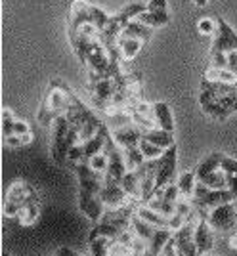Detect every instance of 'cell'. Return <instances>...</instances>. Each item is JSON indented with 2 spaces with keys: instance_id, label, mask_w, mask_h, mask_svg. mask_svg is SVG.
<instances>
[{
  "instance_id": "39",
  "label": "cell",
  "mask_w": 237,
  "mask_h": 256,
  "mask_svg": "<svg viewBox=\"0 0 237 256\" xmlns=\"http://www.w3.org/2000/svg\"><path fill=\"white\" fill-rule=\"evenodd\" d=\"M197 29H199V32L201 34H214V32H218V22L214 20H210V18H201L199 22H197Z\"/></svg>"
},
{
  "instance_id": "7",
  "label": "cell",
  "mask_w": 237,
  "mask_h": 256,
  "mask_svg": "<svg viewBox=\"0 0 237 256\" xmlns=\"http://www.w3.org/2000/svg\"><path fill=\"white\" fill-rule=\"evenodd\" d=\"M237 199V193L232 192L230 188H222V190H212L206 188L205 184H197L195 188V195L192 197V204L199 210L201 214H208L210 208H214L222 203H232Z\"/></svg>"
},
{
  "instance_id": "43",
  "label": "cell",
  "mask_w": 237,
  "mask_h": 256,
  "mask_svg": "<svg viewBox=\"0 0 237 256\" xmlns=\"http://www.w3.org/2000/svg\"><path fill=\"white\" fill-rule=\"evenodd\" d=\"M228 188H230L232 192L237 193V174H234V176H228Z\"/></svg>"
},
{
  "instance_id": "11",
  "label": "cell",
  "mask_w": 237,
  "mask_h": 256,
  "mask_svg": "<svg viewBox=\"0 0 237 256\" xmlns=\"http://www.w3.org/2000/svg\"><path fill=\"white\" fill-rule=\"evenodd\" d=\"M176 180H178V148L174 144L168 150H164V153L159 159V168H157V180H155V192H153V195L159 190H162L166 184Z\"/></svg>"
},
{
  "instance_id": "37",
  "label": "cell",
  "mask_w": 237,
  "mask_h": 256,
  "mask_svg": "<svg viewBox=\"0 0 237 256\" xmlns=\"http://www.w3.org/2000/svg\"><path fill=\"white\" fill-rule=\"evenodd\" d=\"M208 65H210V67H230L228 52L210 48V52H208Z\"/></svg>"
},
{
  "instance_id": "38",
  "label": "cell",
  "mask_w": 237,
  "mask_h": 256,
  "mask_svg": "<svg viewBox=\"0 0 237 256\" xmlns=\"http://www.w3.org/2000/svg\"><path fill=\"white\" fill-rule=\"evenodd\" d=\"M88 164H90L94 170L106 174V172H108V166H109V155L106 153V151H102V153H98V155H94L92 159L88 160Z\"/></svg>"
},
{
  "instance_id": "23",
  "label": "cell",
  "mask_w": 237,
  "mask_h": 256,
  "mask_svg": "<svg viewBox=\"0 0 237 256\" xmlns=\"http://www.w3.org/2000/svg\"><path fill=\"white\" fill-rule=\"evenodd\" d=\"M120 186H122V190L128 193L130 199H134V201H138L142 203V180L140 176H138V172L136 170H128L124 174V178L120 182Z\"/></svg>"
},
{
  "instance_id": "21",
  "label": "cell",
  "mask_w": 237,
  "mask_h": 256,
  "mask_svg": "<svg viewBox=\"0 0 237 256\" xmlns=\"http://www.w3.org/2000/svg\"><path fill=\"white\" fill-rule=\"evenodd\" d=\"M144 44H146V40H142V38H132V36H118V40H117V46H118V50H120V56H122L124 62H132V60L142 52Z\"/></svg>"
},
{
  "instance_id": "28",
  "label": "cell",
  "mask_w": 237,
  "mask_h": 256,
  "mask_svg": "<svg viewBox=\"0 0 237 256\" xmlns=\"http://www.w3.org/2000/svg\"><path fill=\"white\" fill-rule=\"evenodd\" d=\"M203 78L206 80H214V82H228V84L237 86V75L230 69V67H210L205 71Z\"/></svg>"
},
{
  "instance_id": "32",
  "label": "cell",
  "mask_w": 237,
  "mask_h": 256,
  "mask_svg": "<svg viewBox=\"0 0 237 256\" xmlns=\"http://www.w3.org/2000/svg\"><path fill=\"white\" fill-rule=\"evenodd\" d=\"M138 20H140L142 23H146V25H150V27H164V25L170 23V14H168V12L146 10L138 16Z\"/></svg>"
},
{
  "instance_id": "35",
  "label": "cell",
  "mask_w": 237,
  "mask_h": 256,
  "mask_svg": "<svg viewBox=\"0 0 237 256\" xmlns=\"http://www.w3.org/2000/svg\"><path fill=\"white\" fill-rule=\"evenodd\" d=\"M2 142L12 150H20V148L29 146L32 142V132H29V134H10V136H4Z\"/></svg>"
},
{
  "instance_id": "44",
  "label": "cell",
  "mask_w": 237,
  "mask_h": 256,
  "mask_svg": "<svg viewBox=\"0 0 237 256\" xmlns=\"http://www.w3.org/2000/svg\"><path fill=\"white\" fill-rule=\"evenodd\" d=\"M228 246H230V248H234V250H237V230L230 235V239H228Z\"/></svg>"
},
{
  "instance_id": "42",
  "label": "cell",
  "mask_w": 237,
  "mask_h": 256,
  "mask_svg": "<svg viewBox=\"0 0 237 256\" xmlns=\"http://www.w3.org/2000/svg\"><path fill=\"white\" fill-rule=\"evenodd\" d=\"M228 60H230V69L237 75V50L228 54Z\"/></svg>"
},
{
  "instance_id": "4",
  "label": "cell",
  "mask_w": 237,
  "mask_h": 256,
  "mask_svg": "<svg viewBox=\"0 0 237 256\" xmlns=\"http://www.w3.org/2000/svg\"><path fill=\"white\" fill-rule=\"evenodd\" d=\"M65 117L69 118V126L80 132V140L82 142L92 138L100 130L102 122H104L102 118L96 117V113L92 109H88L86 104H82V100L76 96L75 92L71 96V104H69V109L65 111Z\"/></svg>"
},
{
  "instance_id": "24",
  "label": "cell",
  "mask_w": 237,
  "mask_h": 256,
  "mask_svg": "<svg viewBox=\"0 0 237 256\" xmlns=\"http://www.w3.org/2000/svg\"><path fill=\"white\" fill-rule=\"evenodd\" d=\"M120 36H132V38H142V40L150 42V38L153 36V27L142 23L140 20L136 18V20H132V22L124 27V31L120 32Z\"/></svg>"
},
{
  "instance_id": "3",
  "label": "cell",
  "mask_w": 237,
  "mask_h": 256,
  "mask_svg": "<svg viewBox=\"0 0 237 256\" xmlns=\"http://www.w3.org/2000/svg\"><path fill=\"white\" fill-rule=\"evenodd\" d=\"M109 16L106 10L90 4L88 0H73L69 8V23H67V34H75L82 25H96L102 31L109 22Z\"/></svg>"
},
{
  "instance_id": "10",
  "label": "cell",
  "mask_w": 237,
  "mask_h": 256,
  "mask_svg": "<svg viewBox=\"0 0 237 256\" xmlns=\"http://www.w3.org/2000/svg\"><path fill=\"white\" fill-rule=\"evenodd\" d=\"M88 92H90L92 104L98 109L106 111L113 104V98L117 92V80H115V76H104V78H98V80H88Z\"/></svg>"
},
{
  "instance_id": "19",
  "label": "cell",
  "mask_w": 237,
  "mask_h": 256,
  "mask_svg": "<svg viewBox=\"0 0 237 256\" xmlns=\"http://www.w3.org/2000/svg\"><path fill=\"white\" fill-rule=\"evenodd\" d=\"M212 226L208 224L205 214H201V220L195 228V245H197V254H206L214 246V234Z\"/></svg>"
},
{
  "instance_id": "33",
  "label": "cell",
  "mask_w": 237,
  "mask_h": 256,
  "mask_svg": "<svg viewBox=\"0 0 237 256\" xmlns=\"http://www.w3.org/2000/svg\"><path fill=\"white\" fill-rule=\"evenodd\" d=\"M113 243L111 237H106V235H100L96 239L88 241V252L94 256H106L109 254V246Z\"/></svg>"
},
{
  "instance_id": "20",
  "label": "cell",
  "mask_w": 237,
  "mask_h": 256,
  "mask_svg": "<svg viewBox=\"0 0 237 256\" xmlns=\"http://www.w3.org/2000/svg\"><path fill=\"white\" fill-rule=\"evenodd\" d=\"M153 118H155V122H157L159 128L168 130V132H174V115L168 104H164V102H155V104H153Z\"/></svg>"
},
{
  "instance_id": "46",
  "label": "cell",
  "mask_w": 237,
  "mask_h": 256,
  "mask_svg": "<svg viewBox=\"0 0 237 256\" xmlns=\"http://www.w3.org/2000/svg\"><path fill=\"white\" fill-rule=\"evenodd\" d=\"M192 2H194V4H197V6H201V8H203V6H205V4L208 2V0H192Z\"/></svg>"
},
{
  "instance_id": "2",
  "label": "cell",
  "mask_w": 237,
  "mask_h": 256,
  "mask_svg": "<svg viewBox=\"0 0 237 256\" xmlns=\"http://www.w3.org/2000/svg\"><path fill=\"white\" fill-rule=\"evenodd\" d=\"M146 10H148V2H132L128 6H124L118 14L109 18L108 25L100 31V40H102V44L108 48L109 52L111 54L120 52L117 46V40H118V36H120V32L124 31V27H126L132 20H136L142 12H146Z\"/></svg>"
},
{
  "instance_id": "9",
  "label": "cell",
  "mask_w": 237,
  "mask_h": 256,
  "mask_svg": "<svg viewBox=\"0 0 237 256\" xmlns=\"http://www.w3.org/2000/svg\"><path fill=\"white\" fill-rule=\"evenodd\" d=\"M29 201H38V195L34 192V188L29 182L16 180L8 188L6 197H4V216L16 218L18 212H20V208H22L23 204L29 203Z\"/></svg>"
},
{
  "instance_id": "30",
  "label": "cell",
  "mask_w": 237,
  "mask_h": 256,
  "mask_svg": "<svg viewBox=\"0 0 237 256\" xmlns=\"http://www.w3.org/2000/svg\"><path fill=\"white\" fill-rule=\"evenodd\" d=\"M176 184H178V188H180L182 197H186V199H192V197L195 195V188H197L199 180H197V174H195V170H188V172H184V174H180V176H178Z\"/></svg>"
},
{
  "instance_id": "45",
  "label": "cell",
  "mask_w": 237,
  "mask_h": 256,
  "mask_svg": "<svg viewBox=\"0 0 237 256\" xmlns=\"http://www.w3.org/2000/svg\"><path fill=\"white\" fill-rule=\"evenodd\" d=\"M56 254H58V256H62V254L76 256V252L73 250V248H58V250H56Z\"/></svg>"
},
{
  "instance_id": "40",
  "label": "cell",
  "mask_w": 237,
  "mask_h": 256,
  "mask_svg": "<svg viewBox=\"0 0 237 256\" xmlns=\"http://www.w3.org/2000/svg\"><path fill=\"white\" fill-rule=\"evenodd\" d=\"M220 166H222V170L226 172L228 176L237 174V160L234 157H228L224 153H220Z\"/></svg>"
},
{
  "instance_id": "1",
  "label": "cell",
  "mask_w": 237,
  "mask_h": 256,
  "mask_svg": "<svg viewBox=\"0 0 237 256\" xmlns=\"http://www.w3.org/2000/svg\"><path fill=\"white\" fill-rule=\"evenodd\" d=\"M71 96H73V90L69 88V84L62 80V78H52L48 90L44 94L40 107H38V113H36V120L38 124L44 128H50L54 122L56 117L65 115V111L69 109L71 104Z\"/></svg>"
},
{
  "instance_id": "41",
  "label": "cell",
  "mask_w": 237,
  "mask_h": 256,
  "mask_svg": "<svg viewBox=\"0 0 237 256\" xmlns=\"http://www.w3.org/2000/svg\"><path fill=\"white\" fill-rule=\"evenodd\" d=\"M150 12H168V2L166 0H150L148 2Z\"/></svg>"
},
{
  "instance_id": "8",
  "label": "cell",
  "mask_w": 237,
  "mask_h": 256,
  "mask_svg": "<svg viewBox=\"0 0 237 256\" xmlns=\"http://www.w3.org/2000/svg\"><path fill=\"white\" fill-rule=\"evenodd\" d=\"M195 174H197V180L205 184L206 188H212V190L228 188V174L220 166V151L206 155L205 159L197 164Z\"/></svg>"
},
{
  "instance_id": "25",
  "label": "cell",
  "mask_w": 237,
  "mask_h": 256,
  "mask_svg": "<svg viewBox=\"0 0 237 256\" xmlns=\"http://www.w3.org/2000/svg\"><path fill=\"white\" fill-rule=\"evenodd\" d=\"M130 230L134 232V235L136 237H140V239H144V241H148L150 243L151 237H153V234H155V226H151L148 220H144L140 214L134 212L132 214V218H130Z\"/></svg>"
},
{
  "instance_id": "13",
  "label": "cell",
  "mask_w": 237,
  "mask_h": 256,
  "mask_svg": "<svg viewBox=\"0 0 237 256\" xmlns=\"http://www.w3.org/2000/svg\"><path fill=\"white\" fill-rule=\"evenodd\" d=\"M73 170L78 176V192H88V193H100L104 188V176L102 172L94 170L88 162H75L71 164Z\"/></svg>"
},
{
  "instance_id": "5",
  "label": "cell",
  "mask_w": 237,
  "mask_h": 256,
  "mask_svg": "<svg viewBox=\"0 0 237 256\" xmlns=\"http://www.w3.org/2000/svg\"><path fill=\"white\" fill-rule=\"evenodd\" d=\"M199 107L206 117L214 120H226L237 113V92L228 94V96H214L206 90L199 92Z\"/></svg>"
},
{
  "instance_id": "17",
  "label": "cell",
  "mask_w": 237,
  "mask_h": 256,
  "mask_svg": "<svg viewBox=\"0 0 237 256\" xmlns=\"http://www.w3.org/2000/svg\"><path fill=\"white\" fill-rule=\"evenodd\" d=\"M100 197L106 204V208H118L122 204L130 203L134 199H130L128 193L122 190V186L117 184V182H106L104 180V188L100 192Z\"/></svg>"
},
{
  "instance_id": "22",
  "label": "cell",
  "mask_w": 237,
  "mask_h": 256,
  "mask_svg": "<svg viewBox=\"0 0 237 256\" xmlns=\"http://www.w3.org/2000/svg\"><path fill=\"white\" fill-rule=\"evenodd\" d=\"M172 234H174V230H170V228H157L155 234H153V237H151L150 246H148V252H150L151 256L162 254V248H164V245L170 241Z\"/></svg>"
},
{
  "instance_id": "6",
  "label": "cell",
  "mask_w": 237,
  "mask_h": 256,
  "mask_svg": "<svg viewBox=\"0 0 237 256\" xmlns=\"http://www.w3.org/2000/svg\"><path fill=\"white\" fill-rule=\"evenodd\" d=\"M52 136H50V155L58 166H65L67 164V157H69V118L65 115L54 118L52 122Z\"/></svg>"
},
{
  "instance_id": "26",
  "label": "cell",
  "mask_w": 237,
  "mask_h": 256,
  "mask_svg": "<svg viewBox=\"0 0 237 256\" xmlns=\"http://www.w3.org/2000/svg\"><path fill=\"white\" fill-rule=\"evenodd\" d=\"M136 212L140 214L144 220H148L151 226H155V228H170V216H164V214L157 212V210L150 208L148 204L140 203L138 208H136Z\"/></svg>"
},
{
  "instance_id": "29",
  "label": "cell",
  "mask_w": 237,
  "mask_h": 256,
  "mask_svg": "<svg viewBox=\"0 0 237 256\" xmlns=\"http://www.w3.org/2000/svg\"><path fill=\"white\" fill-rule=\"evenodd\" d=\"M40 216V199L38 201H29L27 204H23L18 212V222L22 226H32Z\"/></svg>"
},
{
  "instance_id": "15",
  "label": "cell",
  "mask_w": 237,
  "mask_h": 256,
  "mask_svg": "<svg viewBox=\"0 0 237 256\" xmlns=\"http://www.w3.org/2000/svg\"><path fill=\"white\" fill-rule=\"evenodd\" d=\"M216 22H218V32H216L214 42L210 48H216V50H222L228 54L237 50V32L234 31V27L222 16H216Z\"/></svg>"
},
{
  "instance_id": "31",
  "label": "cell",
  "mask_w": 237,
  "mask_h": 256,
  "mask_svg": "<svg viewBox=\"0 0 237 256\" xmlns=\"http://www.w3.org/2000/svg\"><path fill=\"white\" fill-rule=\"evenodd\" d=\"M144 204H148L150 208L164 214V216H172L178 210V201H170V199H164V197H159V195H153L150 201Z\"/></svg>"
},
{
  "instance_id": "14",
  "label": "cell",
  "mask_w": 237,
  "mask_h": 256,
  "mask_svg": "<svg viewBox=\"0 0 237 256\" xmlns=\"http://www.w3.org/2000/svg\"><path fill=\"white\" fill-rule=\"evenodd\" d=\"M157 168H159V159H146L136 168L142 180V203H148L153 197L155 180H157Z\"/></svg>"
},
{
  "instance_id": "34",
  "label": "cell",
  "mask_w": 237,
  "mask_h": 256,
  "mask_svg": "<svg viewBox=\"0 0 237 256\" xmlns=\"http://www.w3.org/2000/svg\"><path fill=\"white\" fill-rule=\"evenodd\" d=\"M124 157H126V164H128V170H136L142 162L146 160L144 153H142L140 146H132L124 150Z\"/></svg>"
},
{
  "instance_id": "18",
  "label": "cell",
  "mask_w": 237,
  "mask_h": 256,
  "mask_svg": "<svg viewBox=\"0 0 237 256\" xmlns=\"http://www.w3.org/2000/svg\"><path fill=\"white\" fill-rule=\"evenodd\" d=\"M111 136L117 142V146H120L122 150H126V148H132V146H140V140L144 138V128H140L132 120L128 124L113 128Z\"/></svg>"
},
{
  "instance_id": "27",
  "label": "cell",
  "mask_w": 237,
  "mask_h": 256,
  "mask_svg": "<svg viewBox=\"0 0 237 256\" xmlns=\"http://www.w3.org/2000/svg\"><path fill=\"white\" fill-rule=\"evenodd\" d=\"M144 138H148L150 142L157 144V146L162 148V150H168L170 146L176 144V140H174V132L162 130V128H159V126L151 128V130H146V132H144Z\"/></svg>"
},
{
  "instance_id": "16",
  "label": "cell",
  "mask_w": 237,
  "mask_h": 256,
  "mask_svg": "<svg viewBox=\"0 0 237 256\" xmlns=\"http://www.w3.org/2000/svg\"><path fill=\"white\" fill-rule=\"evenodd\" d=\"M78 206L88 220H92L94 224L102 220V216L106 212V204L102 201L100 193H88V192H78Z\"/></svg>"
},
{
  "instance_id": "12",
  "label": "cell",
  "mask_w": 237,
  "mask_h": 256,
  "mask_svg": "<svg viewBox=\"0 0 237 256\" xmlns=\"http://www.w3.org/2000/svg\"><path fill=\"white\" fill-rule=\"evenodd\" d=\"M206 220L208 224L212 226L214 232H230L234 230L237 224V212H236V204L232 203H222L210 208L206 214Z\"/></svg>"
},
{
  "instance_id": "36",
  "label": "cell",
  "mask_w": 237,
  "mask_h": 256,
  "mask_svg": "<svg viewBox=\"0 0 237 256\" xmlns=\"http://www.w3.org/2000/svg\"><path fill=\"white\" fill-rule=\"evenodd\" d=\"M140 150H142V153H144V157H146V159H161V155L164 153L162 148H159L157 144L150 142L148 138L140 140Z\"/></svg>"
}]
</instances>
